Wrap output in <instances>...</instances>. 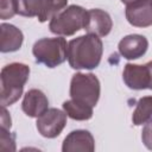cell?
Masks as SVG:
<instances>
[{
  "instance_id": "cell-2",
  "label": "cell",
  "mask_w": 152,
  "mask_h": 152,
  "mask_svg": "<svg viewBox=\"0 0 152 152\" xmlns=\"http://www.w3.org/2000/svg\"><path fill=\"white\" fill-rule=\"evenodd\" d=\"M28 76L30 68L24 63L14 62L1 69V106H11L20 99Z\"/></svg>"
},
{
  "instance_id": "cell-17",
  "label": "cell",
  "mask_w": 152,
  "mask_h": 152,
  "mask_svg": "<svg viewBox=\"0 0 152 152\" xmlns=\"http://www.w3.org/2000/svg\"><path fill=\"white\" fill-rule=\"evenodd\" d=\"M0 150L1 151H15V140L14 134L10 129L1 127L0 128Z\"/></svg>"
},
{
  "instance_id": "cell-15",
  "label": "cell",
  "mask_w": 152,
  "mask_h": 152,
  "mask_svg": "<svg viewBox=\"0 0 152 152\" xmlns=\"http://www.w3.org/2000/svg\"><path fill=\"white\" fill-rule=\"evenodd\" d=\"M93 108L89 104L75 101L72 99L63 102V110L66 113L69 118L77 121H84L89 120L93 116Z\"/></svg>"
},
{
  "instance_id": "cell-3",
  "label": "cell",
  "mask_w": 152,
  "mask_h": 152,
  "mask_svg": "<svg viewBox=\"0 0 152 152\" xmlns=\"http://www.w3.org/2000/svg\"><path fill=\"white\" fill-rule=\"evenodd\" d=\"M36 62L48 68H56L68 59V43L59 36L55 38H42L32 48Z\"/></svg>"
},
{
  "instance_id": "cell-4",
  "label": "cell",
  "mask_w": 152,
  "mask_h": 152,
  "mask_svg": "<svg viewBox=\"0 0 152 152\" xmlns=\"http://www.w3.org/2000/svg\"><path fill=\"white\" fill-rule=\"evenodd\" d=\"M88 11L78 5H70L58 12L49 24V28L57 36H72L86 27Z\"/></svg>"
},
{
  "instance_id": "cell-13",
  "label": "cell",
  "mask_w": 152,
  "mask_h": 152,
  "mask_svg": "<svg viewBox=\"0 0 152 152\" xmlns=\"http://www.w3.org/2000/svg\"><path fill=\"white\" fill-rule=\"evenodd\" d=\"M23 112L30 118H38L49 109V100L39 89H30L21 102Z\"/></svg>"
},
{
  "instance_id": "cell-8",
  "label": "cell",
  "mask_w": 152,
  "mask_h": 152,
  "mask_svg": "<svg viewBox=\"0 0 152 152\" xmlns=\"http://www.w3.org/2000/svg\"><path fill=\"white\" fill-rule=\"evenodd\" d=\"M126 19L135 27L152 25V0H135L126 5Z\"/></svg>"
},
{
  "instance_id": "cell-14",
  "label": "cell",
  "mask_w": 152,
  "mask_h": 152,
  "mask_svg": "<svg viewBox=\"0 0 152 152\" xmlns=\"http://www.w3.org/2000/svg\"><path fill=\"white\" fill-rule=\"evenodd\" d=\"M0 33H1L0 51L2 53L14 52L21 48L24 36H23V32L18 27L11 24L2 23L0 25Z\"/></svg>"
},
{
  "instance_id": "cell-16",
  "label": "cell",
  "mask_w": 152,
  "mask_h": 152,
  "mask_svg": "<svg viewBox=\"0 0 152 152\" xmlns=\"http://www.w3.org/2000/svg\"><path fill=\"white\" fill-rule=\"evenodd\" d=\"M152 120V96H144L138 100L132 115V122L135 126L144 125Z\"/></svg>"
},
{
  "instance_id": "cell-20",
  "label": "cell",
  "mask_w": 152,
  "mask_h": 152,
  "mask_svg": "<svg viewBox=\"0 0 152 152\" xmlns=\"http://www.w3.org/2000/svg\"><path fill=\"white\" fill-rule=\"evenodd\" d=\"M12 126V120H11V116L6 109V107L2 106V109H1V127L4 128H7L10 129Z\"/></svg>"
},
{
  "instance_id": "cell-12",
  "label": "cell",
  "mask_w": 152,
  "mask_h": 152,
  "mask_svg": "<svg viewBox=\"0 0 152 152\" xmlns=\"http://www.w3.org/2000/svg\"><path fill=\"white\" fill-rule=\"evenodd\" d=\"M122 78L125 84L134 90H141L148 88L150 74L147 65H139L127 63L122 71Z\"/></svg>"
},
{
  "instance_id": "cell-21",
  "label": "cell",
  "mask_w": 152,
  "mask_h": 152,
  "mask_svg": "<svg viewBox=\"0 0 152 152\" xmlns=\"http://www.w3.org/2000/svg\"><path fill=\"white\" fill-rule=\"evenodd\" d=\"M147 65V69H148V74H150V84H148V89L152 90V61L146 63Z\"/></svg>"
},
{
  "instance_id": "cell-9",
  "label": "cell",
  "mask_w": 152,
  "mask_h": 152,
  "mask_svg": "<svg viewBox=\"0 0 152 152\" xmlns=\"http://www.w3.org/2000/svg\"><path fill=\"white\" fill-rule=\"evenodd\" d=\"M95 140L89 131L76 129L70 132L62 144L63 152H93Z\"/></svg>"
},
{
  "instance_id": "cell-1",
  "label": "cell",
  "mask_w": 152,
  "mask_h": 152,
  "mask_svg": "<svg viewBox=\"0 0 152 152\" xmlns=\"http://www.w3.org/2000/svg\"><path fill=\"white\" fill-rule=\"evenodd\" d=\"M103 44L95 34H84L68 43V62L72 69H95L101 62Z\"/></svg>"
},
{
  "instance_id": "cell-19",
  "label": "cell",
  "mask_w": 152,
  "mask_h": 152,
  "mask_svg": "<svg viewBox=\"0 0 152 152\" xmlns=\"http://www.w3.org/2000/svg\"><path fill=\"white\" fill-rule=\"evenodd\" d=\"M141 140L142 144L146 146V148L152 151V120L144 124L141 131Z\"/></svg>"
},
{
  "instance_id": "cell-6",
  "label": "cell",
  "mask_w": 152,
  "mask_h": 152,
  "mask_svg": "<svg viewBox=\"0 0 152 152\" xmlns=\"http://www.w3.org/2000/svg\"><path fill=\"white\" fill-rule=\"evenodd\" d=\"M100 81L94 74L76 72L72 75L69 91L72 100L95 107L100 99Z\"/></svg>"
},
{
  "instance_id": "cell-10",
  "label": "cell",
  "mask_w": 152,
  "mask_h": 152,
  "mask_svg": "<svg viewBox=\"0 0 152 152\" xmlns=\"http://www.w3.org/2000/svg\"><path fill=\"white\" fill-rule=\"evenodd\" d=\"M113 28V20L110 15L100 8L88 10L87 14V24L84 30L97 37H106Z\"/></svg>"
},
{
  "instance_id": "cell-5",
  "label": "cell",
  "mask_w": 152,
  "mask_h": 152,
  "mask_svg": "<svg viewBox=\"0 0 152 152\" xmlns=\"http://www.w3.org/2000/svg\"><path fill=\"white\" fill-rule=\"evenodd\" d=\"M13 2L17 14L36 17L40 23L51 20L68 5V0H13Z\"/></svg>"
},
{
  "instance_id": "cell-22",
  "label": "cell",
  "mask_w": 152,
  "mask_h": 152,
  "mask_svg": "<svg viewBox=\"0 0 152 152\" xmlns=\"http://www.w3.org/2000/svg\"><path fill=\"white\" fill-rule=\"evenodd\" d=\"M121 2H124V4H131V2H133V1H135V0H120Z\"/></svg>"
},
{
  "instance_id": "cell-11",
  "label": "cell",
  "mask_w": 152,
  "mask_h": 152,
  "mask_svg": "<svg viewBox=\"0 0 152 152\" xmlns=\"http://www.w3.org/2000/svg\"><path fill=\"white\" fill-rule=\"evenodd\" d=\"M118 49L124 58L138 59L146 53L148 49V40L141 34H128L119 42Z\"/></svg>"
},
{
  "instance_id": "cell-7",
  "label": "cell",
  "mask_w": 152,
  "mask_h": 152,
  "mask_svg": "<svg viewBox=\"0 0 152 152\" xmlns=\"http://www.w3.org/2000/svg\"><path fill=\"white\" fill-rule=\"evenodd\" d=\"M66 113L58 108H49L40 116L37 118V129L44 138L58 137L66 125Z\"/></svg>"
},
{
  "instance_id": "cell-18",
  "label": "cell",
  "mask_w": 152,
  "mask_h": 152,
  "mask_svg": "<svg viewBox=\"0 0 152 152\" xmlns=\"http://www.w3.org/2000/svg\"><path fill=\"white\" fill-rule=\"evenodd\" d=\"M15 14L13 0H0V18L2 20L10 19Z\"/></svg>"
}]
</instances>
